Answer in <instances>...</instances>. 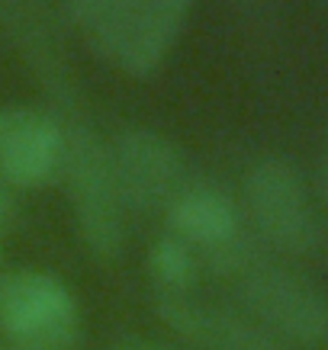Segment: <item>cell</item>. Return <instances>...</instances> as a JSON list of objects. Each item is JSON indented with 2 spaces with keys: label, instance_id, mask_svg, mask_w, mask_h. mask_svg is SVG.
<instances>
[{
  "label": "cell",
  "instance_id": "2",
  "mask_svg": "<svg viewBox=\"0 0 328 350\" xmlns=\"http://www.w3.org/2000/svg\"><path fill=\"white\" fill-rule=\"evenodd\" d=\"M254 232L283 257H309L322 241V219L303 170L283 154H261L242 180Z\"/></svg>",
  "mask_w": 328,
  "mask_h": 350
},
{
  "label": "cell",
  "instance_id": "5",
  "mask_svg": "<svg viewBox=\"0 0 328 350\" xmlns=\"http://www.w3.org/2000/svg\"><path fill=\"white\" fill-rule=\"evenodd\" d=\"M0 331L16 350H71L81 338L75 293L45 270L0 273Z\"/></svg>",
  "mask_w": 328,
  "mask_h": 350
},
{
  "label": "cell",
  "instance_id": "3",
  "mask_svg": "<svg viewBox=\"0 0 328 350\" xmlns=\"http://www.w3.org/2000/svg\"><path fill=\"white\" fill-rule=\"evenodd\" d=\"M64 183L81 241L97 260L119 257L126 244V206L113 180L110 148L90 126H71L64 142Z\"/></svg>",
  "mask_w": 328,
  "mask_h": 350
},
{
  "label": "cell",
  "instance_id": "9",
  "mask_svg": "<svg viewBox=\"0 0 328 350\" xmlns=\"http://www.w3.org/2000/svg\"><path fill=\"white\" fill-rule=\"evenodd\" d=\"M164 219H168V232L184 244H190L197 254H206L244 234L242 209L216 183L187 180L168 202Z\"/></svg>",
  "mask_w": 328,
  "mask_h": 350
},
{
  "label": "cell",
  "instance_id": "6",
  "mask_svg": "<svg viewBox=\"0 0 328 350\" xmlns=\"http://www.w3.org/2000/svg\"><path fill=\"white\" fill-rule=\"evenodd\" d=\"M110 148L113 180L126 209L155 213L168 209V202L187 183V164L180 148L168 135L149 126L123 129Z\"/></svg>",
  "mask_w": 328,
  "mask_h": 350
},
{
  "label": "cell",
  "instance_id": "7",
  "mask_svg": "<svg viewBox=\"0 0 328 350\" xmlns=\"http://www.w3.org/2000/svg\"><path fill=\"white\" fill-rule=\"evenodd\" d=\"M68 129L45 109L0 107V183L36 190L62 174Z\"/></svg>",
  "mask_w": 328,
  "mask_h": 350
},
{
  "label": "cell",
  "instance_id": "8",
  "mask_svg": "<svg viewBox=\"0 0 328 350\" xmlns=\"http://www.w3.org/2000/svg\"><path fill=\"white\" fill-rule=\"evenodd\" d=\"M161 325L197 350H286L244 312H229L187 296H158Z\"/></svg>",
  "mask_w": 328,
  "mask_h": 350
},
{
  "label": "cell",
  "instance_id": "11",
  "mask_svg": "<svg viewBox=\"0 0 328 350\" xmlns=\"http://www.w3.org/2000/svg\"><path fill=\"white\" fill-rule=\"evenodd\" d=\"M13 219H16V196L7 183H0V234L10 228Z\"/></svg>",
  "mask_w": 328,
  "mask_h": 350
},
{
  "label": "cell",
  "instance_id": "1",
  "mask_svg": "<svg viewBox=\"0 0 328 350\" xmlns=\"http://www.w3.org/2000/svg\"><path fill=\"white\" fill-rule=\"evenodd\" d=\"M193 0H68L64 13L106 64L129 77L155 75L177 45Z\"/></svg>",
  "mask_w": 328,
  "mask_h": 350
},
{
  "label": "cell",
  "instance_id": "13",
  "mask_svg": "<svg viewBox=\"0 0 328 350\" xmlns=\"http://www.w3.org/2000/svg\"><path fill=\"white\" fill-rule=\"evenodd\" d=\"M318 196H322V213H325V234H328V151L322 158V170H318Z\"/></svg>",
  "mask_w": 328,
  "mask_h": 350
},
{
  "label": "cell",
  "instance_id": "4",
  "mask_svg": "<svg viewBox=\"0 0 328 350\" xmlns=\"http://www.w3.org/2000/svg\"><path fill=\"white\" fill-rule=\"evenodd\" d=\"M235 286L244 315L257 321L267 334H274L280 344H328V296L309 276L261 257L235 280Z\"/></svg>",
  "mask_w": 328,
  "mask_h": 350
},
{
  "label": "cell",
  "instance_id": "12",
  "mask_svg": "<svg viewBox=\"0 0 328 350\" xmlns=\"http://www.w3.org/2000/svg\"><path fill=\"white\" fill-rule=\"evenodd\" d=\"M106 350H174V347L158 344V340H145V338H123L116 344H110Z\"/></svg>",
  "mask_w": 328,
  "mask_h": 350
},
{
  "label": "cell",
  "instance_id": "10",
  "mask_svg": "<svg viewBox=\"0 0 328 350\" xmlns=\"http://www.w3.org/2000/svg\"><path fill=\"white\" fill-rule=\"evenodd\" d=\"M200 270V254L171 232L149 247V273L161 286V296H187Z\"/></svg>",
  "mask_w": 328,
  "mask_h": 350
}]
</instances>
